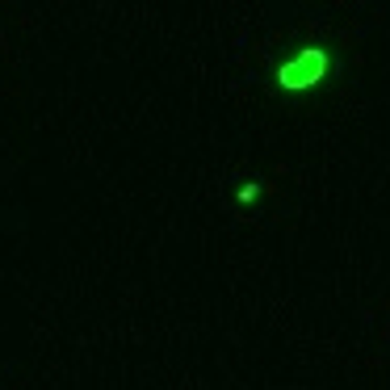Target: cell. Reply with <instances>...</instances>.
<instances>
[{"mask_svg":"<svg viewBox=\"0 0 390 390\" xmlns=\"http://www.w3.org/2000/svg\"><path fill=\"white\" fill-rule=\"evenodd\" d=\"M256 197H260V185H256V180H248V185L239 189V202L248 206V202H256Z\"/></svg>","mask_w":390,"mask_h":390,"instance_id":"2","label":"cell"},{"mask_svg":"<svg viewBox=\"0 0 390 390\" xmlns=\"http://www.w3.org/2000/svg\"><path fill=\"white\" fill-rule=\"evenodd\" d=\"M327 50H319V46H306V50H298L290 63H281L277 67V85L290 88V92H303V88L319 85L323 76H327Z\"/></svg>","mask_w":390,"mask_h":390,"instance_id":"1","label":"cell"}]
</instances>
